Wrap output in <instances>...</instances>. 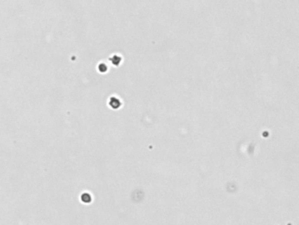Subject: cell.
<instances>
[{
  "mask_svg": "<svg viewBox=\"0 0 299 225\" xmlns=\"http://www.w3.org/2000/svg\"><path fill=\"white\" fill-rule=\"evenodd\" d=\"M109 104H110V106H111V107H113V108H117V107H119V105H120V102H119V99H118V98L111 97V98L110 99Z\"/></svg>",
  "mask_w": 299,
  "mask_h": 225,
  "instance_id": "obj_1",
  "label": "cell"
},
{
  "mask_svg": "<svg viewBox=\"0 0 299 225\" xmlns=\"http://www.w3.org/2000/svg\"><path fill=\"white\" fill-rule=\"evenodd\" d=\"M81 199H82V200L83 202H90L91 200V196L88 193H83L81 195Z\"/></svg>",
  "mask_w": 299,
  "mask_h": 225,
  "instance_id": "obj_2",
  "label": "cell"
},
{
  "mask_svg": "<svg viewBox=\"0 0 299 225\" xmlns=\"http://www.w3.org/2000/svg\"><path fill=\"white\" fill-rule=\"evenodd\" d=\"M110 60L112 62V63H113V64H118V63L120 62V57H119V55H112V56L110 58Z\"/></svg>",
  "mask_w": 299,
  "mask_h": 225,
  "instance_id": "obj_3",
  "label": "cell"
},
{
  "mask_svg": "<svg viewBox=\"0 0 299 225\" xmlns=\"http://www.w3.org/2000/svg\"><path fill=\"white\" fill-rule=\"evenodd\" d=\"M98 70H99V71H101V72L106 71H107V65L105 63H100L99 64H98Z\"/></svg>",
  "mask_w": 299,
  "mask_h": 225,
  "instance_id": "obj_4",
  "label": "cell"
}]
</instances>
